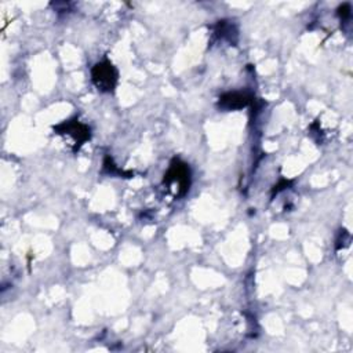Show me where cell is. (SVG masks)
<instances>
[{"label": "cell", "instance_id": "cell-1", "mask_svg": "<svg viewBox=\"0 0 353 353\" xmlns=\"http://www.w3.org/2000/svg\"><path fill=\"white\" fill-rule=\"evenodd\" d=\"M163 184L174 191L175 196H184L191 186V170L186 163L174 159L164 174Z\"/></svg>", "mask_w": 353, "mask_h": 353}, {"label": "cell", "instance_id": "cell-2", "mask_svg": "<svg viewBox=\"0 0 353 353\" xmlns=\"http://www.w3.org/2000/svg\"><path fill=\"white\" fill-rule=\"evenodd\" d=\"M92 81L98 92L101 93H114L118 81H119V72L115 68V65L108 61H100L97 63L92 69Z\"/></svg>", "mask_w": 353, "mask_h": 353}, {"label": "cell", "instance_id": "cell-3", "mask_svg": "<svg viewBox=\"0 0 353 353\" xmlns=\"http://www.w3.org/2000/svg\"><path fill=\"white\" fill-rule=\"evenodd\" d=\"M54 131L63 137H68L74 142V151H79L82 145H85L92 138V130L87 125L79 122L78 119L67 120L57 127H54Z\"/></svg>", "mask_w": 353, "mask_h": 353}, {"label": "cell", "instance_id": "cell-4", "mask_svg": "<svg viewBox=\"0 0 353 353\" xmlns=\"http://www.w3.org/2000/svg\"><path fill=\"white\" fill-rule=\"evenodd\" d=\"M253 100V96L246 92H232L220 97L218 107L224 111H237L246 108Z\"/></svg>", "mask_w": 353, "mask_h": 353}, {"label": "cell", "instance_id": "cell-5", "mask_svg": "<svg viewBox=\"0 0 353 353\" xmlns=\"http://www.w3.org/2000/svg\"><path fill=\"white\" fill-rule=\"evenodd\" d=\"M214 36L218 41H225L231 45H236L239 41V30L237 25L231 20L218 21L214 27Z\"/></svg>", "mask_w": 353, "mask_h": 353}, {"label": "cell", "instance_id": "cell-6", "mask_svg": "<svg viewBox=\"0 0 353 353\" xmlns=\"http://www.w3.org/2000/svg\"><path fill=\"white\" fill-rule=\"evenodd\" d=\"M338 14L341 17V21H349L350 20V6L343 5L338 9Z\"/></svg>", "mask_w": 353, "mask_h": 353}]
</instances>
